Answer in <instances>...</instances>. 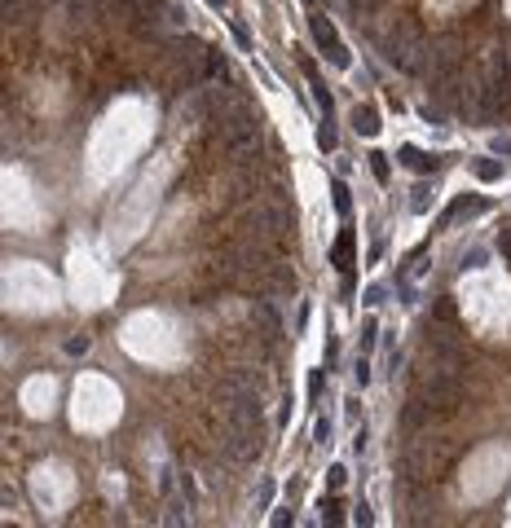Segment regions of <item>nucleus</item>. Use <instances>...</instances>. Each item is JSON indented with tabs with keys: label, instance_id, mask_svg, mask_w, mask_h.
I'll return each instance as SVG.
<instances>
[{
	"label": "nucleus",
	"instance_id": "9",
	"mask_svg": "<svg viewBox=\"0 0 511 528\" xmlns=\"http://www.w3.org/2000/svg\"><path fill=\"white\" fill-rule=\"evenodd\" d=\"M318 145H322V154H335V145H340V132H335V123H331V115H322Z\"/></svg>",
	"mask_w": 511,
	"mask_h": 528
},
{
	"label": "nucleus",
	"instance_id": "1",
	"mask_svg": "<svg viewBox=\"0 0 511 528\" xmlns=\"http://www.w3.org/2000/svg\"><path fill=\"white\" fill-rule=\"evenodd\" d=\"M309 31H313V45L322 49V58H326L331 67H340V71H348V67H353L348 49H344L340 31H335V23H331L326 14H313V18H309Z\"/></svg>",
	"mask_w": 511,
	"mask_h": 528
},
{
	"label": "nucleus",
	"instance_id": "8",
	"mask_svg": "<svg viewBox=\"0 0 511 528\" xmlns=\"http://www.w3.org/2000/svg\"><path fill=\"white\" fill-rule=\"evenodd\" d=\"M366 158H370V176H375L379 185H388V181H392V163H388V154H383V150H370Z\"/></svg>",
	"mask_w": 511,
	"mask_h": 528
},
{
	"label": "nucleus",
	"instance_id": "12",
	"mask_svg": "<svg viewBox=\"0 0 511 528\" xmlns=\"http://www.w3.org/2000/svg\"><path fill=\"white\" fill-rule=\"evenodd\" d=\"M472 172H476V181H498V176H503V163H498V158H476Z\"/></svg>",
	"mask_w": 511,
	"mask_h": 528
},
{
	"label": "nucleus",
	"instance_id": "13",
	"mask_svg": "<svg viewBox=\"0 0 511 528\" xmlns=\"http://www.w3.org/2000/svg\"><path fill=\"white\" fill-rule=\"evenodd\" d=\"M331 194H335V198H331V203H335V211H340V216H348V211H353V194H348V185H344V181H331Z\"/></svg>",
	"mask_w": 511,
	"mask_h": 528
},
{
	"label": "nucleus",
	"instance_id": "11",
	"mask_svg": "<svg viewBox=\"0 0 511 528\" xmlns=\"http://www.w3.org/2000/svg\"><path fill=\"white\" fill-rule=\"evenodd\" d=\"M225 75V53L221 49H203V80Z\"/></svg>",
	"mask_w": 511,
	"mask_h": 528
},
{
	"label": "nucleus",
	"instance_id": "2",
	"mask_svg": "<svg viewBox=\"0 0 511 528\" xmlns=\"http://www.w3.org/2000/svg\"><path fill=\"white\" fill-rule=\"evenodd\" d=\"M397 158H401L405 167H410V172H419V176H423V172H427V176L441 172V163H445V154H436V150H419V145H401Z\"/></svg>",
	"mask_w": 511,
	"mask_h": 528
},
{
	"label": "nucleus",
	"instance_id": "24",
	"mask_svg": "<svg viewBox=\"0 0 511 528\" xmlns=\"http://www.w3.org/2000/svg\"><path fill=\"white\" fill-rule=\"evenodd\" d=\"M481 264H485V251H481V247H476V251H467V256H463V269H481Z\"/></svg>",
	"mask_w": 511,
	"mask_h": 528
},
{
	"label": "nucleus",
	"instance_id": "18",
	"mask_svg": "<svg viewBox=\"0 0 511 528\" xmlns=\"http://www.w3.org/2000/svg\"><path fill=\"white\" fill-rule=\"evenodd\" d=\"M331 431H335L331 418H318V422H313V445H331Z\"/></svg>",
	"mask_w": 511,
	"mask_h": 528
},
{
	"label": "nucleus",
	"instance_id": "32",
	"mask_svg": "<svg viewBox=\"0 0 511 528\" xmlns=\"http://www.w3.org/2000/svg\"><path fill=\"white\" fill-rule=\"evenodd\" d=\"M498 247H503V256L511 260V234H503V238H498Z\"/></svg>",
	"mask_w": 511,
	"mask_h": 528
},
{
	"label": "nucleus",
	"instance_id": "3",
	"mask_svg": "<svg viewBox=\"0 0 511 528\" xmlns=\"http://www.w3.org/2000/svg\"><path fill=\"white\" fill-rule=\"evenodd\" d=\"M331 264H335L340 273L357 264V234H353V229H340V238L331 242Z\"/></svg>",
	"mask_w": 511,
	"mask_h": 528
},
{
	"label": "nucleus",
	"instance_id": "28",
	"mask_svg": "<svg viewBox=\"0 0 511 528\" xmlns=\"http://www.w3.org/2000/svg\"><path fill=\"white\" fill-rule=\"evenodd\" d=\"M366 440H370V431H366V427H361V422H357V436H353V449L361 453V449H366Z\"/></svg>",
	"mask_w": 511,
	"mask_h": 528
},
{
	"label": "nucleus",
	"instance_id": "6",
	"mask_svg": "<svg viewBox=\"0 0 511 528\" xmlns=\"http://www.w3.org/2000/svg\"><path fill=\"white\" fill-rule=\"evenodd\" d=\"M353 128L361 136H375L379 132V110H375V106H357V110H353Z\"/></svg>",
	"mask_w": 511,
	"mask_h": 528
},
{
	"label": "nucleus",
	"instance_id": "15",
	"mask_svg": "<svg viewBox=\"0 0 511 528\" xmlns=\"http://www.w3.org/2000/svg\"><path fill=\"white\" fill-rule=\"evenodd\" d=\"M405 431H414V427H423V422H427V405H423V400H414V405L410 409H405Z\"/></svg>",
	"mask_w": 511,
	"mask_h": 528
},
{
	"label": "nucleus",
	"instance_id": "27",
	"mask_svg": "<svg viewBox=\"0 0 511 528\" xmlns=\"http://www.w3.org/2000/svg\"><path fill=\"white\" fill-rule=\"evenodd\" d=\"M84 348H88V339H84V335H75V339H67V352H71V357H80V352H84Z\"/></svg>",
	"mask_w": 511,
	"mask_h": 528
},
{
	"label": "nucleus",
	"instance_id": "23",
	"mask_svg": "<svg viewBox=\"0 0 511 528\" xmlns=\"http://www.w3.org/2000/svg\"><path fill=\"white\" fill-rule=\"evenodd\" d=\"M353 383H357V387L370 383V365H366V361H353Z\"/></svg>",
	"mask_w": 511,
	"mask_h": 528
},
{
	"label": "nucleus",
	"instance_id": "25",
	"mask_svg": "<svg viewBox=\"0 0 511 528\" xmlns=\"http://www.w3.org/2000/svg\"><path fill=\"white\" fill-rule=\"evenodd\" d=\"M436 317H441V322H454V304L450 300H436V309H432Z\"/></svg>",
	"mask_w": 511,
	"mask_h": 528
},
{
	"label": "nucleus",
	"instance_id": "21",
	"mask_svg": "<svg viewBox=\"0 0 511 528\" xmlns=\"http://www.w3.org/2000/svg\"><path fill=\"white\" fill-rule=\"evenodd\" d=\"M344 480H348V471H344L340 462H335V467L326 471V484H331V493H335V489H344Z\"/></svg>",
	"mask_w": 511,
	"mask_h": 528
},
{
	"label": "nucleus",
	"instance_id": "20",
	"mask_svg": "<svg viewBox=\"0 0 511 528\" xmlns=\"http://www.w3.org/2000/svg\"><path fill=\"white\" fill-rule=\"evenodd\" d=\"M229 31H234V45H238V49H252V31L238 23V18H234V27H229Z\"/></svg>",
	"mask_w": 511,
	"mask_h": 528
},
{
	"label": "nucleus",
	"instance_id": "31",
	"mask_svg": "<svg viewBox=\"0 0 511 528\" xmlns=\"http://www.w3.org/2000/svg\"><path fill=\"white\" fill-rule=\"evenodd\" d=\"M335 357H340V344H335V339H326V365H335Z\"/></svg>",
	"mask_w": 511,
	"mask_h": 528
},
{
	"label": "nucleus",
	"instance_id": "29",
	"mask_svg": "<svg viewBox=\"0 0 511 528\" xmlns=\"http://www.w3.org/2000/svg\"><path fill=\"white\" fill-rule=\"evenodd\" d=\"M274 524H278V528H283V524H296V515H291V506H283V511L274 515Z\"/></svg>",
	"mask_w": 511,
	"mask_h": 528
},
{
	"label": "nucleus",
	"instance_id": "19",
	"mask_svg": "<svg viewBox=\"0 0 511 528\" xmlns=\"http://www.w3.org/2000/svg\"><path fill=\"white\" fill-rule=\"evenodd\" d=\"M269 502H274V480H260V489H256V511H265Z\"/></svg>",
	"mask_w": 511,
	"mask_h": 528
},
{
	"label": "nucleus",
	"instance_id": "14",
	"mask_svg": "<svg viewBox=\"0 0 511 528\" xmlns=\"http://www.w3.org/2000/svg\"><path fill=\"white\" fill-rule=\"evenodd\" d=\"M318 511H322V520H326V524H344V506H340L335 493H331V498H322Z\"/></svg>",
	"mask_w": 511,
	"mask_h": 528
},
{
	"label": "nucleus",
	"instance_id": "7",
	"mask_svg": "<svg viewBox=\"0 0 511 528\" xmlns=\"http://www.w3.org/2000/svg\"><path fill=\"white\" fill-rule=\"evenodd\" d=\"M322 392H326V365H322V370H309V387H305V400H309V409H318Z\"/></svg>",
	"mask_w": 511,
	"mask_h": 528
},
{
	"label": "nucleus",
	"instance_id": "4",
	"mask_svg": "<svg viewBox=\"0 0 511 528\" xmlns=\"http://www.w3.org/2000/svg\"><path fill=\"white\" fill-rule=\"evenodd\" d=\"M481 211H489V198H454L450 211H445V225H454L463 216H481Z\"/></svg>",
	"mask_w": 511,
	"mask_h": 528
},
{
	"label": "nucleus",
	"instance_id": "30",
	"mask_svg": "<svg viewBox=\"0 0 511 528\" xmlns=\"http://www.w3.org/2000/svg\"><path fill=\"white\" fill-rule=\"evenodd\" d=\"M494 154H511V136H494Z\"/></svg>",
	"mask_w": 511,
	"mask_h": 528
},
{
	"label": "nucleus",
	"instance_id": "16",
	"mask_svg": "<svg viewBox=\"0 0 511 528\" xmlns=\"http://www.w3.org/2000/svg\"><path fill=\"white\" fill-rule=\"evenodd\" d=\"M357 339H361V352H370V348H375V339H379V322H375V317H366V322H361V335H357Z\"/></svg>",
	"mask_w": 511,
	"mask_h": 528
},
{
	"label": "nucleus",
	"instance_id": "33",
	"mask_svg": "<svg viewBox=\"0 0 511 528\" xmlns=\"http://www.w3.org/2000/svg\"><path fill=\"white\" fill-rule=\"evenodd\" d=\"M207 5H212V9H225V5H229V0H207Z\"/></svg>",
	"mask_w": 511,
	"mask_h": 528
},
{
	"label": "nucleus",
	"instance_id": "17",
	"mask_svg": "<svg viewBox=\"0 0 511 528\" xmlns=\"http://www.w3.org/2000/svg\"><path fill=\"white\" fill-rule=\"evenodd\" d=\"M383 300H388V287H383V282H370L366 295H361V304H370V309H379Z\"/></svg>",
	"mask_w": 511,
	"mask_h": 528
},
{
	"label": "nucleus",
	"instance_id": "10",
	"mask_svg": "<svg viewBox=\"0 0 511 528\" xmlns=\"http://www.w3.org/2000/svg\"><path fill=\"white\" fill-rule=\"evenodd\" d=\"M309 88H313V101H318V110H322V115H335V97H331L326 84L313 75V80H309Z\"/></svg>",
	"mask_w": 511,
	"mask_h": 528
},
{
	"label": "nucleus",
	"instance_id": "26",
	"mask_svg": "<svg viewBox=\"0 0 511 528\" xmlns=\"http://www.w3.org/2000/svg\"><path fill=\"white\" fill-rule=\"evenodd\" d=\"M344 414H348V422H357V418H361V405H357V396H348V400H344Z\"/></svg>",
	"mask_w": 511,
	"mask_h": 528
},
{
	"label": "nucleus",
	"instance_id": "5",
	"mask_svg": "<svg viewBox=\"0 0 511 528\" xmlns=\"http://www.w3.org/2000/svg\"><path fill=\"white\" fill-rule=\"evenodd\" d=\"M432 207H436V189L427 185V181H419V185L410 189V211H414V216H427Z\"/></svg>",
	"mask_w": 511,
	"mask_h": 528
},
{
	"label": "nucleus",
	"instance_id": "22",
	"mask_svg": "<svg viewBox=\"0 0 511 528\" xmlns=\"http://www.w3.org/2000/svg\"><path fill=\"white\" fill-rule=\"evenodd\" d=\"M353 520H357L361 528H370V524H375V511H370V502H357V511H353Z\"/></svg>",
	"mask_w": 511,
	"mask_h": 528
},
{
	"label": "nucleus",
	"instance_id": "34",
	"mask_svg": "<svg viewBox=\"0 0 511 528\" xmlns=\"http://www.w3.org/2000/svg\"><path fill=\"white\" fill-rule=\"evenodd\" d=\"M305 5H318V0H305Z\"/></svg>",
	"mask_w": 511,
	"mask_h": 528
}]
</instances>
